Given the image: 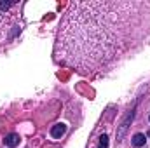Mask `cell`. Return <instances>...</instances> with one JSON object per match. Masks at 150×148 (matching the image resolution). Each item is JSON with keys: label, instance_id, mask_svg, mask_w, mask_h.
Returning <instances> with one entry per match:
<instances>
[{"label": "cell", "instance_id": "obj_3", "mask_svg": "<svg viewBox=\"0 0 150 148\" xmlns=\"http://www.w3.org/2000/svg\"><path fill=\"white\" fill-rule=\"evenodd\" d=\"M19 141H21V138H19V134H16V132H11V134H7L5 136V140H4V145L7 148H14L19 145Z\"/></svg>", "mask_w": 150, "mask_h": 148}, {"label": "cell", "instance_id": "obj_2", "mask_svg": "<svg viewBox=\"0 0 150 148\" xmlns=\"http://www.w3.org/2000/svg\"><path fill=\"white\" fill-rule=\"evenodd\" d=\"M134 111H136V106H134L133 110L127 111V115H126V117H124V120L120 122V125H119V131H117V140H119V141L124 138V134H126V131H127V127H129L131 120L134 118Z\"/></svg>", "mask_w": 150, "mask_h": 148}, {"label": "cell", "instance_id": "obj_1", "mask_svg": "<svg viewBox=\"0 0 150 148\" xmlns=\"http://www.w3.org/2000/svg\"><path fill=\"white\" fill-rule=\"evenodd\" d=\"M150 32V2H74L56 38V59L93 75L142 44Z\"/></svg>", "mask_w": 150, "mask_h": 148}, {"label": "cell", "instance_id": "obj_8", "mask_svg": "<svg viewBox=\"0 0 150 148\" xmlns=\"http://www.w3.org/2000/svg\"><path fill=\"white\" fill-rule=\"evenodd\" d=\"M147 136H149V138H150V131H149V134H147Z\"/></svg>", "mask_w": 150, "mask_h": 148}, {"label": "cell", "instance_id": "obj_4", "mask_svg": "<svg viewBox=\"0 0 150 148\" xmlns=\"http://www.w3.org/2000/svg\"><path fill=\"white\" fill-rule=\"evenodd\" d=\"M131 143H133V147H134V148L145 147V143H147V134H143V132H136V134L133 136Z\"/></svg>", "mask_w": 150, "mask_h": 148}, {"label": "cell", "instance_id": "obj_5", "mask_svg": "<svg viewBox=\"0 0 150 148\" xmlns=\"http://www.w3.org/2000/svg\"><path fill=\"white\" fill-rule=\"evenodd\" d=\"M65 132H67V125H65V124H56V125H52V127H51V136H52V138H56V140H58V138H61Z\"/></svg>", "mask_w": 150, "mask_h": 148}, {"label": "cell", "instance_id": "obj_6", "mask_svg": "<svg viewBox=\"0 0 150 148\" xmlns=\"http://www.w3.org/2000/svg\"><path fill=\"white\" fill-rule=\"evenodd\" d=\"M98 148H108V136L107 134H101L100 136V145Z\"/></svg>", "mask_w": 150, "mask_h": 148}, {"label": "cell", "instance_id": "obj_9", "mask_svg": "<svg viewBox=\"0 0 150 148\" xmlns=\"http://www.w3.org/2000/svg\"><path fill=\"white\" fill-rule=\"evenodd\" d=\"M149 120H150V113H149Z\"/></svg>", "mask_w": 150, "mask_h": 148}, {"label": "cell", "instance_id": "obj_7", "mask_svg": "<svg viewBox=\"0 0 150 148\" xmlns=\"http://www.w3.org/2000/svg\"><path fill=\"white\" fill-rule=\"evenodd\" d=\"M14 5V2H0V11H9Z\"/></svg>", "mask_w": 150, "mask_h": 148}]
</instances>
